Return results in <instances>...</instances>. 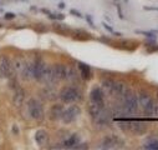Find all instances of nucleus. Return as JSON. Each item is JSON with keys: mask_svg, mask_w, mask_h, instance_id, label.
I'll return each mask as SVG.
<instances>
[{"mask_svg": "<svg viewBox=\"0 0 158 150\" xmlns=\"http://www.w3.org/2000/svg\"><path fill=\"white\" fill-rule=\"evenodd\" d=\"M27 111L29 115L34 120H43L44 119V106L43 104L35 98L29 99L27 101Z\"/></svg>", "mask_w": 158, "mask_h": 150, "instance_id": "obj_1", "label": "nucleus"}, {"mask_svg": "<svg viewBox=\"0 0 158 150\" xmlns=\"http://www.w3.org/2000/svg\"><path fill=\"white\" fill-rule=\"evenodd\" d=\"M123 99V109H125V114L126 115H132L137 111L138 109V99L137 96L131 91L127 90V93L125 94Z\"/></svg>", "mask_w": 158, "mask_h": 150, "instance_id": "obj_2", "label": "nucleus"}, {"mask_svg": "<svg viewBox=\"0 0 158 150\" xmlns=\"http://www.w3.org/2000/svg\"><path fill=\"white\" fill-rule=\"evenodd\" d=\"M60 99L64 103H75L77 100H80L81 98V93L77 88L75 86H65L62 88V90L60 91Z\"/></svg>", "mask_w": 158, "mask_h": 150, "instance_id": "obj_3", "label": "nucleus"}, {"mask_svg": "<svg viewBox=\"0 0 158 150\" xmlns=\"http://www.w3.org/2000/svg\"><path fill=\"white\" fill-rule=\"evenodd\" d=\"M137 99H138V104L146 110V113H147L148 115H154L156 105H154L153 99H152L151 95H148V94L144 93V91H139Z\"/></svg>", "mask_w": 158, "mask_h": 150, "instance_id": "obj_4", "label": "nucleus"}, {"mask_svg": "<svg viewBox=\"0 0 158 150\" xmlns=\"http://www.w3.org/2000/svg\"><path fill=\"white\" fill-rule=\"evenodd\" d=\"M80 113H81L80 106L71 105V106H69L67 109L64 110L62 117H61V121L64 124H71V123H73L77 119V117L80 115Z\"/></svg>", "mask_w": 158, "mask_h": 150, "instance_id": "obj_5", "label": "nucleus"}, {"mask_svg": "<svg viewBox=\"0 0 158 150\" xmlns=\"http://www.w3.org/2000/svg\"><path fill=\"white\" fill-rule=\"evenodd\" d=\"M0 71H2L3 77H5V78H10V77L14 75L13 61L10 60L9 56L0 55Z\"/></svg>", "mask_w": 158, "mask_h": 150, "instance_id": "obj_6", "label": "nucleus"}, {"mask_svg": "<svg viewBox=\"0 0 158 150\" xmlns=\"http://www.w3.org/2000/svg\"><path fill=\"white\" fill-rule=\"evenodd\" d=\"M122 145H123V141L114 135H110V136L103 138V140L101 143V148H103V149H113V148H118V146H122Z\"/></svg>", "mask_w": 158, "mask_h": 150, "instance_id": "obj_7", "label": "nucleus"}, {"mask_svg": "<svg viewBox=\"0 0 158 150\" xmlns=\"http://www.w3.org/2000/svg\"><path fill=\"white\" fill-rule=\"evenodd\" d=\"M34 66H35V61H26L25 63V66L20 74L23 80L29 82V80L34 79Z\"/></svg>", "mask_w": 158, "mask_h": 150, "instance_id": "obj_8", "label": "nucleus"}, {"mask_svg": "<svg viewBox=\"0 0 158 150\" xmlns=\"http://www.w3.org/2000/svg\"><path fill=\"white\" fill-rule=\"evenodd\" d=\"M64 106L61 104H55L50 108V111H49V118L51 121H57L61 119L62 117V113H64Z\"/></svg>", "mask_w": 158, "mask_h": 150, "instance_id": "obj_9", "label": "nucleus"}, {"mask_svg": "<svg viewBox=\"0 0 158 150\" xmlns=\"http://www.w3.org/2000/svg\"><path fill=\"white\" fill-rule=\"evenodd\" d=\"M130 130L135 134V135H142L147 131V125L144 121H139V120H136V121H131L130 124Z\"/></svg>", "mask_w": 158, "mask_h": 150, "instance_id": "obj_10", "label": "nucleus"}, {"mask_svg": "<svg viewBox=\"0 0 158 150\" xmlns=\"http://www.w3.org/2000/svg\"><path fill=\"white\" fill-rule=\"evenodd\" d=\"M46 64L43 60H35V66H34V79L40 82L43 78V74L45 71Z\"/></svg>", "mask_w": 158, "mask_h": 150, "instance_id": "obj_11", "label": "nucleus"}, {"mask_svg": "<svg viewBox=\"0 0 158 150\" xmlns=\"http://www.w3.org/2000/svg\"><path fill=\"white\" fill-rule=\"evenodd\" d=\"M14 95H13V104L16 106V108H20L24 101H25V90L23 88H16L14 89Z\"/></svg>", "mask_w": 158, "mask_h": 150, "instance_id": "obj_12", "label": "nucleus"}, {"mask_svg": "<svg viewBox=\"0 0 158 150\" xmlns=\"http://www.w3.org/2000/svg\"><path fill=\"white\" fill-rule=\"evenodd\" d=\"M103 99H105L103 90L101 88H98V86H95L91 90V93H90V100L91 101H95V103H98V104H105Z\"/></svg>", "mask_w": 158, "mask_h": 150, "instance_id": "obj_13", "label": "nucleus"}, {"mask_svg": "<svg viewBox=\"0 0 158 150\" xmlns=\"http://www.w3.org/2000/svg\"><path fill=\"white\" fill-rule=\"evenodd\" d=\"M35 143L39 145V146H45L48 143H49V134L44 130V129H39L36 133H35Z\"/></svg>", "mask_w": 158, "mask_h": 150, "instance_id": "obj_14", "label": "nucleus"}, {"mask_svg": "<svg viewBox=\"0 0 158 150\" xmlns=\"http://www.w3.org/2000/svg\"><path fill=\"white\" fill-rule=\"evenodd\" d=\"M52 68H54V74H55V78L57 80V83L66 79V70H67L66 65H64V64H55Z\"/></svg>", "mask_w": 158, "mask_h": 150, "instance_id": "obj_15", "label": "nucleus"}, {"mask_svg": "<svg viewBox=\"0 0 158 150\" xmlns=\"http://www.w3.org/2000/svg\"><path fill=\"white\" fill-rule=\"evenodd\" d=\"M69 83H77L78 82V69H76L75 66L70 65L67 66L66 70V79Z\"/></svg>", "mask_w": 158, "mask_h": 150, "instance_id": "obj_16", "label": "nucleus"}, {"mask_svg": "<svg viewBox=\"0 0 158 150\" xmlns=\"http://www.w3.org/2000/svg\"><path fill=\"white\" fill-rule=\"evenodd\" d=\"M103 108H105V104H98V103H95V101L90 100V103H89V113H90V115L92 117V119H95L100 114Z\"/></svg>", "mask_w": 158, "mask_h": 150, "instance_id": "obj_17", "label": "nucleus"}, {"mask_svg": "<svg viewBox=\"0 0 158 150\" xmlns=\"http://www.w3.org/2000/svg\"><path fill=\"white\" fill-rule=\"evenodd\" d=\"M110 119H111V115H110V111L106 109V108H103L102 109V111L100 113V114L94 119L97 124H100V125H106V124H108L110 123Z\"/></svg>", "mask_w": 158, "mask_h": 150, "instance_id": "obj_18", "label": "nucleus"}, {"mask_svg": "<svg viewBox=\"0 0 158 150\" xmlns=\"http://www.w3.org/2000/svg\"><path fill=\"white\" fill-rule=\"evenodd\" d=\"M11 61H13L14 74L20 75V74H21V71H23V69H24V66H25L26 60H24V59H23V58H20V56H16V58H14Z\"/></svg>", "mask_w": 158, "mask_h": 150, "instance_id": "obj_19", "label": "nucleus"}, {"mask_svg": "<svg viewBox=\"0 0 158 150\" xmlns=\"http://www.w3.org/2000/svg\"><path fill=\"white\" fill-rule=\"evenodd\" d=\"M78 73H80L81 78L84 80H89L91 78V68L84 63H78Z\"/></svg>", "mask_w": 158, "mask_h": 150, "instance_id": "obj_20", "label": "nucleus"}, {"mask_svg": "<svg viewBox=\"0 0 158 150\" xmlns=\"http://www.w3.org/2000/svg\"><path fill=\"white\" fill-rule=\"evenodd\" d=\"M127 88L122 82H114V89H113V94L118 98H123L125 94L127 93Z\"/></svg>", "mask_w": 158, "mask_h": 150, "instance_id": "obj_21", "label": "nucleus"}, {"mask_svg": "<svg viewBox=\"0 0 158 150\" xmlns=\"http://www.w3.org/2000/svg\"><path fill=\"white\" fill-rule=\"evenodd\" d=\"M78 141H80V138H78V135L77 134H72L71 136H69L67 139L64 140L62 148H75Z\"/></svg>", "mask_w": 158, "mask_h": 150, "instance_id": "obj_22", "label": "nucleus"}, {"mask_svg": "<svg viewBox=\"0 0 158 150\" xmlns=\"http://www.w3.org/2000/svg\"><path fill=\"white\" fill-rule=\"evenodd\" d=\"M101 89L103 90V93L106 94H113V89H114V80L111 79H105L101 84Z\"/></svg>", "mask_w": 158, "mask_h": 150, "instance_id": "obj_23", "label": "nucleus"}, {"mask_svg": "<svg viewBox=\"0 0 158 150\" xmlns=\"http://www.w3.org/2000/svg\"><path fill=\"white\" fill-rule=\"evenodd\" d=\"M73 38H75V39H77V40H89L91 38V35L87 31H85V30L77 29V30L73 31Z\"/></svg>", "mask_w": 158, "mask_h": 150, "instance_id": "obj_24", "label": "nucleus"}, {"mask_svg": "<svg viewBox=\"0 0 158 150\" xmlns=\"http://www.w3.org/2000/svg\"><path fill=\"white\" fill-rule=\"evenodd\" d=\"M48 86H49V88L44 90V95H45V98H46V99L52 100V99H55V98H56V91L54 90L52 85H48Z\"/></svg>", "mask_w": 158, "mask_h": 150, "instance_id": "obj_25", "label": "nucleus"}, {"mask_svg": "<svg viewBox=\"0 0 158 150\" xmlns=\"http://www.w3.org/2000/svg\"><path fill=\"white\" fill-rule=\"evenodd\" d=\"M147 149H152V150H158V140H149L146 145Z\"/></svg>", "mask_w": 158, "mask_h": 150, "instance_id": "obj_26", "label": "nucleus"}, {"mask_svg": "<svg viewBox=\"0 0 158 150\" xmlns=\"http://www.w3.org/2000/svg\"><path fill=\"white\" fill-rule=\"evenodd\" d=\"M130 124H131V121H120L118 123V126L126 131V130H130Z\"/></svg>", "mask_w": 158, "mask_h": 150, "instance_id": "obj_27", "label": "nucleus"}, {"mask_svg": "<svg viewBox=\"0 0 158 150\" xmlns=\"http://www.w3.org/2000/svg\"><path fill=\"white\" fill-rule=\"evenodd\" d=\"M13 131H14V134H19V129H18V126H16V125H14V126H13Z\"/></svg>", "mask_w": 158, "mask_h": 150, "instance_id": "obj_28", "label": "nucleus"}, {"mask_svg": "<svg viewBox=\"0 0 158 150\" xmlns=\"http://www.w3.org/2000/svg\"><path fill=\"white\" fill-rule=\"evenodd\" d=\"M144 9H147V10H156V11H158V8H148V7H146Z\"/></svg>", "mask_w": 158, "mask_h": 150, "instance_id": "obj_29", "label": "nucleus"}, {"mask_svg": "<svg viewBox=\"0 0 158 150\" xmlns=\"http://www.w3.org/2000/svg\"><path fill=\"white\" fill-rule=\"evenodd\" d=\"M5 18H8V19H13V18H14V15H13V14H6V15H5Z\"/></svg>", "mask_w": 158, "mask_h": 150, "instance_id": "obj_30", "label": "nucleus"}, {"mask_svg": "<svg viewBox=\"0 0 158 150\" xmlns=\"http://www.w3.org/2000/svg\"><path fill=\"white\" fill-rule=\"evenodd\" d=\"M154 115L158 117V108H157V106H156V110H154Z\"/></svg>", "mask_w": 158, "mask_h": 150, "instance_id": "obj_31", "label": "nucleus"}, {"mask_svg": "<svg viewBox=\"0 0 158 150\" xmlns=\"http://www.w3.org/2000/svg\"><path fill=\"white\" fill-rule=\"evenodd\" d=\"M0 78H3V74H2V71H0Z\"/></svg>", "mask_w": 158, "mask_h": 150, "instance_id": "obj_32", "label": "nucleus"}, {"mask_svg": "<svg viewBox=\"0 0 158 150\" xmlns=\"http://www.w3.org/2000/svg\"><path fill=\"white\" fill-rule=\"evenodd\" d=\"M157 99H158V93H157Z\"/></svg>", "mask_w": 158, "mask_h": 150, "instance_id": "obj_33", "label": "nucleus"}]
</instances>
